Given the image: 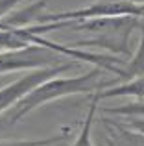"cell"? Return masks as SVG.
<instances>
[{"label":"cell","instance_id":"1","mask_svg":"<svg viewBox=\"0 0 144 146\" xmlns=\"http://www.w3.org/2000/svg\"><path fill=\"white\" fill-rule=\"evenodd\" d=\"M61 28H70L72 32H81L83 37L74 43H69L74 48H102L111 52V56H127L129 39L137 28H142V19L133 15L120 17H94L70 22H48V24H30L28 30L33 35L55 32Z\"/></svg>","mask_w":144,"mask_h":146},{"label":"cell","instance_id":"2","mask_svg":"<svg viewBox=\"0 0 144 146\" xmlns=\"http://www.w3.org/2000/svg\"><path fill=\"white\" fill-rule=\"evenodd\" d=\"M105 72L107 70H104L100 67H94L89 72L79 74V76H70V78L55 76V78L43 82L35 89L26 93L18 102H15L4 115H0V133L6 131L7 128H13L28 113H32L33 109H37V107L44 106L48 102H54V100L65 98V96H72V94L102 93V91L109 89V87L118 85L120 80L118 78L105 80L104 78Z\"/></svg>","mask_w":144,"mask_h":146},{"label":"cell","instance_id":"3","mask_svg":"<svg viewBox=\"0 0 144 146\" xmlns=\"http://www.w3.org/2000/svg\"><path fill=\"white\" fill-rule=\"evenodd\" d=\"M59 56L52 48L43 44H30L18 50H4L0 52V74L15 70H39V68L57 67Z\"/></svg>","mask_w":144,"mask_h":146},{"label":"cell","instance_id":"4","mask_svg":"<svg viewBox=\"0 0 144 146\" xmlns=\"http://www.w3.org/2000/svg\"><path fill=\"white\" fill-rule=\"evenodd\" d=\"M76 65L78 63L69 61V63H61V65H57V67L32 70V72H28V74H24L22 78L15 80L13 83L2 87V89H0V115H4L15 102H18L26 93H30L32 89H35L37 85H41L43 82H46V80H50V78H55V76H59L65 70H70V68L76 67Z\"/></svg>","mask_w":144,"mask_h":146},{"label":"cell","instance_id":"5","mask_svg":"<svg viewBox=\"0 0 144 146\" xmlns=\"http://www.w3.org/2000/svg\"><path fill=\"white\" fill-rule=\"evenodd\" d=\"M144 76V22H142V35H141V43H139L135 54L131 56L129 61L122 65L116 72V78L120 80V83L124 82H131Z\"/></svg>","mask_w":144,"mask_h":146},{"label":"cell","instance_id":"6","mask_svg":"<svg viewBox=\"0 0 144 146\" xmlns=\"http://www.w3.org/2000/svg\"><path fill=\"white\" fill-rule=\"evenodd\" d=\"M122 96H137V98H144V76L131 82H124L118 83L115 87L102 91L100 93V100L104 98H122Z\"/></svg>","mask_w":144,"mask_h":146},{"label":"cell","instance_id":"7","mask_svg":"<svg viewBox=\"0 0 144 146\" xmlns=\"http://www.w3.org/2000/svg\"><path fill=\"white\" fill-rule=\"evenodd\" d=\"M98 102H100V93H94L92 96V102L89 106V111L85 115V120L81 124V129H79L76 141L72 143V146H94L92 143V122H94V117H96V109H98Z\"/></svg>","mask_w":144,"mask_h":146},{"label":"cell","instance_id":"8","mask_svg":"<svg viewBox=\"0 0 144 146\" xmlns=\"http://www.w3.org/2000/svg\"><path fill=\"white\" fill-rule=\"evenodd\" d=\"M70 135V128H63L59 133L43 139H18V141H0V146H54L57 143L67 141Z\"/></svg>","mask_w":144,"mask_h":146},{"label":"cell","instance_id":"9","mask_svg":"<svg viewBox=\"0 0 144 146\" xmlns=\"http://www.w3.org/2000/svg\"><path fill=\"white\" fill-rule=\"evenodd\" d=\"M141 19H142V22H144V4H141Z\"/></svg>","mask_w":144,"mask_h":146},{"label":"cell","instance_id":"10","mask_svg":"<svg viewBox=\"0 0 144 146\" xmlns=\"http://www.w3.org/2000/svg\"><path fill=\"white\" fill-rule=\"evenodd\" d=\"M133 4H144V0H131Z\"/></svg>","mask_w":144,"mask_h":146}]
</instances>
